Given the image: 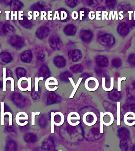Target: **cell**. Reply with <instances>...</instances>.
<instances>
[{
  "label": "cell",
  "instance_id": "26",
  "mask_svg": "<svg viewBox=\"0 0 135 151\" xmlns=\"http://www.w3.org/2000/svg\"><path fill=\"white\" fill-rule=\"evenodd\" d=\"M78 1H66V4L70 7L74 8L78 4Z\"/></svg>",
  "mask_w": 135,
  "mask_h": 151
},
{
  "label": "cell",
  "instance_id": "34",
  "mask_svg": "<svg viewBox=\"0 0 135 151\" xmlns=\"http://www.w3.org/2000/svg\"><path fill=\"white\" fill-rule=\"evenodd\" d=\"M8 80H9L11 82V91H14V79L11 77L7 78L6 80L7 81Z\"/></svg>",
  "mask_w": 135,
  "mask_h": 151
},
{
  "label": "cell",
  "instance_id": "37",
  "mask_svg": "<svg viewBox=\"0 0 135 151\" xmlns=\"http://www.w3.org/2000/svg\"><path fill=\"white\" fill-rule=\"evenodd\" d=\"M112 1H106V4L108 6V7L109 8H113V7H114V3H112Z\"/></svg>",
  "mask_w": 135,
  "mask_h": 151
},
{
  "label": "cell",
  "instance_id": "10",
  "mask_svg": "<svg viewBox=\"0 0 135 151\" xmlns=\"http://www.w3.org/2000/svg\"><path fill=\"white\" fill-rule=\"evenodd\" d=\"M49 32L48 28L44 26H41L37 30L36 35L38 39H43L48 36Z\"/></svg>",
  "mask_w": 135,
  "mask_h": 151
},
{
  "label": "cell",
  "instance_id": "35",
  "mask_svg": "<svg viewBox=\"0 0 135 151\" xmlns=\"http://www.w3.org/2000/svg\"><path fill=\"white\" fill-rule=\"evenodd\" d=\"M113 11H111L110 12V14H111V15H112V19L113 20L115 19V17H116V20H118V13H117V11H114V15H113Z\"/></svg>",
  "mask_w": 135,
  "mask_h": 151
},
{
  "label": "cell",
  "instance_id": "11",
  "mask_svg": "<svg viewBox=\"0 0 135 151\" xmlns=\"http://www.w3.org/2000/svg\"><path fill=\"white\" fill-rule=\"evenodd\" d=\"M10 42L11 45L15 48H20L24 45V41L22 38L19 36H14L11 38Z\"/></svg>",
  "mask_w": 135,
  "mask_h": 151
},
{
  "label": "cell",
  "instance_id": "20",
  "mask_svg": "<svg viewBox=\"0 0 135 151\" xmlns=\"http://www.w3.org/2000/svg\"><path fill=\"white\" fill-rule=\"evenodd\" d=\"M1 125H4V117L6 115V112L4 113V103L1 102Z\"/></svg>",
  "mask_w": 135,
  "mask_h": 151
},
{
  "label": "cell",
  "instance_id": "38",
  "mask_svg": "<svg viewBox=\"0 0 135 151\" xmlns=\"http://www.w3.org/2000/svg\"><path fill=\"white\" fill-rule=\"evenodd\" d=\"M95 17V12L94 11H90L89 14V17L91 19H94Z\"/></svg>",
  "mask_w": 135,
  "mask_h": 151
},
{
  "label": "cell",
  "instance_id": "31",
  "mask_svg": "<svg viewBox=\"0 0 135 151\" xmlns=\"http://www.w3.org/2000/svg\"><path fill=\"white\" fill-rule=\"evenodd\" d=\"M126 78V77H123L122 78H118V91H121V82L122 81H125Z\"/></svg>",
  "mask_w": 135,
  "mask_h": 151
},
{
  "label": "cell",
  "instance_id": "24",
  "mask_svg": "<svg viewBox=\"0 0 135 151\" xmlns=\"http://www.w3.org/2000/svg\"><path fill=\"white\" fill-rule=\"evenodd\" d=\"M4 29L5 30L4 32L6 33V35H11V34H13L14 32H13L14 28L12 27L10 28L9 26H6Z\"/></svg>",
  "mask_w": 135,
  "mask_h": 151
},
{
  "label": "cell",
  "instance_id": "41",
  "mask_svg": "<svg viewBox=\"0 0 135 151\" xmlns=\"http://www.w3.org/2000/svg\"><path fill=\"white\" fill-rule=\"evenodd\" d=\"M108 12H106V11H103V19H104V17H106V19H108V17H107V16H108Z\"/></svg>",
  "mask_w": 135,
  "mask_h": 151
},
{
  "label": "cell",
  "instance_id": "44",
  "mask_svg": "<svg viewBox=\"0 0 135 151\" xmlns=\"http://www.w3.org/2000/svg\"><path fill=\"white\" fill-rule=\"evenodd\" d=\"M134 19L135 20V11H134Z\"/></svg>",
  "mask_w": 135,
  "mask_h": 151
},
{
  "label": "cell",
  "instance_id": "1",
  "mask_svg": "<svg viewBox=\"0 0 135 151\" xmlns=\"http://www.w3.org/2000/svg\"><path fill=\"white\" fill-rule=\"evenodd\" d=\"M65 121V116L60 112L51 113V133H54V125L61 126Z\"/></svg>",
  "mask_w": 135,
  "mask_h": 151
},
{
  "label": "cell",
  "instance_id": "14",
  "mask_svg": "<svg viewBox=\"0 0 135 151\" xmlns=\"http://www.w3.org/2000/svg\"><path fill=\"white\" fill-rule=\"evenodd\" d=\"M54 63L56 67L59 68H62L65 66L66 61L65 59L62 56H59L55 58Z\"/></svg>",
  "mask_w": 135,
  "mask_h": 151
},
{
  "label": "cell",
  "instance_id": "15",
  "mask_svg": "<svg viewBox=\"0 0 135 151\" xmlns=\"http://www.w3.org/2000/svg\"><path fill=\"white\" fill-rule=\"evenodd\" d=\"M83 78H79L78 81V82H77V83L76 85H75V83H74V81H73L72 78H68V79H69L72 85H73V87H74V89L73 90V92H72L70 96V99H73V97H74L75 93H76V90H77L78 88L79 85H80V83H81Z\"/></svg>",
  "mask_w": 135,
  "mask_h": 151
},
{
  "label": "cell",
  "instance_id": "7",
  "mask_svg": "<svg viewBox=\"0 0 135 151\" xmlns=\"http://www.w3.org/2000/svg\"><path fill=\"white\" fill-rule=\"evenodd\" d=\"M68 55L70 60L74 62L79 61L82 58V53L80 50H71L68 52Z\"/></svg>",
  "mask_w": 135,
  "mask_h": 151
},
{
  "label": "cell",
  "instance_id": "2",
  "mask_svg": "<svg viewBox=\"0 0 135 151\" xmlns=\"http://www.w3.org/2000/svg\"><path fill=\"white\" fill-rule=\"evenodd\" d=\"M97 121V116L94 113L91 111L86 112L83 117V121L87 126H93L96 124Z\"/></svg>",
  "mask_w": 135,
  "mask_h": 151
},
{
  "label": "cell",
  "instance_id": "40",
  "mask_svg": "<svg viewBox=\"0 0 135 151\" xmlns=\"http://www.w3.org/2000/svg\"><path fill=\"white\" fill-rule=\"evenodd\" d=\"M17 12H15V14H14L13 12H11V19H17Z\"/></svg>",
  "mask_w": 135,
  "mask_h": 151
},
{
  "label": "cell",
  "instance_id": "28",
  "mask_svg": "<svg viewBox=\"0 0 135 151\" xmlns=\"http://www.w3.org/2000/svg\"><path fill=\"white\" fill-rule=\"evenodd\" d=\"M114 78H113L111 77L110 78V87L108 89H106L105 90V91L109 92L111 91L114 88Z\"/></svg>",
  "mask_w": 135,
  "mask_h": 151
},
{
  "label": "cell",
  "instance_id": "18",
  "mask_svg": "<svg viewBox=\"0 0 135 151\" xmlns=\"http://www.w3.org/2000/svg\"><path fill=\"white\" fill-rule=\"evenodd\" d=\"M26 114L27 113L24 112H20L17 113L16 117V123H18V122L20 120H28L29 119L28 115L25 116L24 117H20L21 115H26Z\"/></svg>",
  "mask_w": 135,
  "mask_h": 151
},
{
  "label": "cell",
  "instance_id": "25",
  "mask_svg": "<svg viewBox=\"0 0 135 151\" xmlns=\"http://www.w3.org/2000/svg\"><path fill=\"white\" fill-rule=\"evenodd\" d=\"M40 113L39 112H32L31 113V125L32 126H35V116L38 115H40Z\"/></svg>",
  "mask_w": 135,
  "mask_h": 151
},
{
  "label": "cell",
  "instance_id": "12",
  "mask_svg": "<svg viewBox=\"0 0 135 151\" xmlns=\"http://www.w3.org/2000/svg\"><path fill=\"white\" fill-rule=\"evenodd\" d=\"M96 64L100 67H108V59L103 56H98L96 58Z\"/></svg>",
  "mask_w": 135,
  "mask_h": 151
},
{
  "label": "cell",
  "instance_id": "6",
  "mask_svg": "<svg viewBox=\"0 0 135 151\" xmlns=\"http://www.w3.org/2000/svg\"><path fill=\"white\" fill-rule=\"evenodd\" d=\"M58 85L57 80L54 77H50L47 79L45 82V86L48 91H55L58 88L56 85Z\"/></svg>",
  "mask_w": 135,
  "mask_h": 151
},
{
  "label": "cell",
  "instance_id": "42",
  "mask_svg": "<svg viewBox=\"0 0 135 151\" xmlns=\"http://www.w3.org/2000/svg\"><path fill=\"white\" fill-rule=\"evenodd\" d=\"M122 14H123V11H121L119 12V16H120V17H119V19L120 20L123 19L124 18V16L122 15Z\"/></svg>",
  "mask_w": 135,
  "mask_h": 151
},
{
  "label": "cell",
  "instance_id": "39",
  "mask_svg": "<svg viewBox=\"0 0 135 151\" xmlns=\"http://www.w3.org/2000/svg\"><path fill=\"white\" fill-rule=\"evenodd\" d=\"M43 7L44 6L41 4H36L35 6H34V9H36V10H41L43 9Z\"/></svg>",
  "mask_w": 135,
  "mask_h": 151
},
{
  "label": "cell",
  "instance_id": "13",
  "mask_svg": "<svg viewBox=\"0 0 135 151\" xmlns=\"http://www.w3.org/2000/svg\"><path fill=\"white\" fill-rule=\"evenodd\" d=\"M76 32V27L73 24L67 25L65 26L64 29V33L67 36H74Z\"/></svg>",
  "mask_w": 135,
  "mask_h": 151
},
{
  "label": "cell",
  "instance_id": "32",
  "mask_svg": "<svg viewBox=\"0 0 135 151\" xmlns=\"http://www.w3.org/2000/svg\"><path fill=\"white\" fill-rule=\"evenodd\" d=\"M70 69L73 71L75 70H81L83 69V66L81 65H75L70 67Z\"/></svg>",
  "mask_w": 135,
  "mask_h": 151
},
{
  "label": "cell",
  "instance_id": "16",
  "mask_svg": "<svg viewBox=\"0 0 135 151\" xmlns=\"http://www.w3.org/2000/svg\"><path fill=\"white\" fill-rule=\"evenodd\" d=\"M32 53L30 51H27L24 52L21 56V59L24 62H30L32 60Z\"/></svg>",
  "mask_w": 135,
  "mask_h": 151
},
{
  "label": "cell",
  "instance_id": "9",
  "mask_svg": "<svg viewBox=\"0 0 135 151\" xmlns=\"http://www.w3.org/2000/svg\"><path fill=\"white\" fill-rule=\"evenodd\" d=\"M92 32L90 30H83L80 33V38L85 43L91 41L93 38Z\"/></svg>",
  "mask_w": 135,
  "mask_h": 151
},
{
  "label": "cell",
  "instance_id": "4",
  "mask_svg": "<svg viewBox=\"0 0 135 151\" xmlns=\"http://www.w3.org/2000/svg\"><path fill=\"white\" fill-rule=\"evenodd\" d=\"M49 43L51 48L54 51H59L62 48V42L57 36H52L50 37Z\"/></svg>",
  "mask_w": 135,
  "mask_h": 151
},
{
  "label": "cell",
  "instance_id": "33",
  "mask_svg": "<svg viewBox=\"0 0 135 151\" xmlns=\"http://www.w3.org/2000/svg\"><path fill=\"white\" fill-rule=\"evenodd\" d=\"M23 22V24H22L23 26L26 28H31V26H32V24H31V22L28 21L27 20H25V22Z\"/></svg>",
  "mask_w": 135,
  "mask_h": 151
},
{
  "label": "cell",
  "instance_id": "3",
  "mask_svg": "<svg viewBox=\"0 0 135 151\" xmlns=\"http://www.w3.org/2000/svg\"><path fill=\"white\" fill-rule=\"evenodd\" d=\"M86 89L88 91H95L98 89L99 83L97 79L94 77H89L86 79L85 82Z\"/></svg>",
  "mask_w": 135,
  "mask_h": 151
},
{
  "label": "cell",
  "instance_id": "22",
  "mask_svg": "<svg viewBox=\"0 0 135 151\" xmlns=\"http://www.w3.org/2000/svg\"><path fill=\"white\" fill-rule=\"evenodd\" d=\"M6 68H3V91H6Z\"/></svg>",
  "mask_w": 135,
  "mask_h": 151
},
{
  "label": "cell",
  "instance_id": "27",
  "mask_svg": "<svg viewBox=\"0 0 135 151\" xmlns=\"http://www.w3.org/2000/svg\"><path fill=\"white\" fill-rule=\"evenodd\" d=\"M87 5L90 6H95L98 4H100V2H102V1H87Z\"/></svg>",
  "mask_w": 135,
  "mask_h": 151
},
{
  "label": "cell",
  "instance_id": "8",
  "mask_svg": "<svg viewBox=\"0 0 135 151\" xmlns=\"http://www.w3.org/2000/svg\"><path fill=\"white\" fill-rule=\"evenodd\" d=\"M113 38L109 35H105L99 37L98 41L103 46H110L113 44Z\"/></svg>",
  "mask_w": 135,
  "mask_h": 151
},
{
  "label": "cell",
  "instance_id": "23",
  "mask_svg": "<svg viewBox=\"0 0 135 151\" xmlns=\"http://www.w3.org/2000/svg\"><path fill=\"white\" fill-rule=\"evenodd\" d=\"M60 16H61V20L63 21L65 20L68 21V15L67 11L65 9H61L60 10Z\"/></svg>",
  "mask_w": 135,
  "mask_h": 151
},
{
  "label": "cell",
  "instance_id": "30",
  "mask_svg": "<svg viewBox=\"0 0 135 151\" xmlns=\"http://www.w3.org/2000/svg\"><path fill=\"white\" fill-rule=\"evenodd\" d=\"M37 58L39 60H42L44 58V54L42 50H39L37 53Z\"/></svg>",
  "mask_w": 135,
  "mask_h": 151
},
{
  "label": "cell",
  "instance_id": "5",
  "mask_svg": "<svg viewBox=\"0 0 135 151\" xmlns=\"http://www.w3.org/2000/svg\"><path fill=\"white\" fill-rule=\"evenodd\" d=\"M67 119L68 123L71 126H77L80 123L78 120H80V115L77 112H70L68 115Z\"/></svg>",
  "mask_w": 135,
  "mask_h": 151
},
{
  "label": "cell",
  "instance_id": "29",
  "mask_svg": "<svg viewBox=\"0 0 135 151\" xmlns=\"http://www.w3.org/2000/svg\"><path fill=\"white\" fill-rule=\"evenodd\" d=\"M44 77H40L39 78H35V91H38V82L39 80H43Z\"/></svg>",
  "mask_w": 135,
  "mask_h": 151
},
{
  "label": "cell",
  "instance_id": "43",
  "mask_svg": "<svg viewBox=\"0 0 135 151\" xmlns=\"http://www.w3.org/2000/svg\"><path fill=\"white\" fill-rule=\"evenodd\" d=\"M133 11H128V13L129 14V19L131 20V14L133 13Z\"/></svg>",
  "mask_w": 135,
  "mask_h": 151
},
{
  "label": "cell",
  "instance_id": "17",
  "mask_svg": "<svg viewBox=\"0 0 135 151\" xmlns=\"http://www.w3.org/2000/svg\"><path fill=\"white\" fill-rule=\"evenodd\" d=\"M133 120L135 121V113H134L132 115V117H129V112L126 113L124 115V121L125 124L127 123L128 121L129 120L128 123V126H132L135 125L134 124L131 123V121Z\"/></svg>",
  "mask_w": 135,
  "mask_h": 151
},
{
  "label": "cell",
  "instance_id": "19",
  "mask_svg": "<svg viewBox=\"0 0 135 151\" xmlns=\"http://www.w3.org/2000/svg\"><path fill=\"white\" fill-rule=\"evenodd\" d=\"M117 125L118 126H120L121 125V103L120 102L117 103Z\"/></svg>",
  "mask_w": 135,
  "mask_h": 151
},
{
  "label": "cell",
  "instance_id": "45",
  "mask_svg": "<svg viewBox=\"0 0 135 151\" xmlns=\"http://www.w3.org/2000/svg\"><path fill=\"white\" fill-rule=\"evenodd\" d=\"M59 151H63L62 150H60Z\"/></svg>",
  "mask_w": 135,
  "mask_h": 151
},
{
  "label": "cell",
  "instance_id": "36",
  "mask_svg": "<svg viewBox=\"0 0 135 151\" xmlns=\"http://www.w3.org/2000/svg\"><path fill=\"white\" fill-rule=\"evenodd\" d=\"M72 17L73 19L75 20L77 19L78 17V14L77 11H74L72 14Z\"/></svg>",
  "mask_w": 135,
  "mask_h": 151
},
{
  "label": "cell",
  "instance_id": "21",
  "mask_svg": "<svg viewBox=\"0 0 135 151\" xmlns=\"http://www.w3.org/2000/svg\"><path fill=\"white\" fill-rule=\"evenodd\" d=\"M88 13V9H81L80 10V19H85L87 17Z\"/></svg>",
  "mask_w": 135,
  "mask_h": 151
}]
</instances>
